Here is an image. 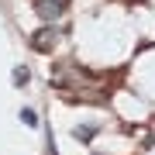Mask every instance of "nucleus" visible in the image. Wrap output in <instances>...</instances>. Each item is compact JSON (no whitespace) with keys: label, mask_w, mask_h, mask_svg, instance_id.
<instances>
[{"label":"nucleus","mask_w":155,"mask_h":155,"mask_svg":"<svg viewBox=\"0 0 155 155\" xmlns=\"http://www.w3.org/2000/svg\"><path fill=\"white\" fill-rule=\"evenodd\" d=\"M35 11H38L45 21H55V17L66 11V0H35Z\"/></svg>","instance_id":"nucleus-1"},{"label":"nucleus","mask_w":155,"mask_h":155,"mask_svg":"<svg viewBox=\"0 0 155 155\" xmlns=\"http://www.w3.org/2000/svg\"><path fill=\"white\" fill-rule=\"evenodd\" d=\"M55 38H59V28H41V31L31 38V45H35L38 52H48L52 45H55Z\"/></svg>","instance_id":"nucleus-2"},{"label":"nucleus","mask_w":155,"mask_h":155,"mask_svg":"<svg viewBox=\"0 0 155 155\" xmlns=\"http://www.w3.org/2000/svg\"><path fill=\"white\" fill-rule=\"evenodd\" d=\"M72 134H76L79 141H90V138L97 134V127H93V124H79V127H72Z\"/></svg>","instance_id":"nucleus-3"},{"label":"nucleus","mask_w":155,"mask_h":155,"mask_svg":"<svg viewBox=\"0 0 155 155\" xmlns=\"http://www.w3.org/2000/svg\"><path fill=\"white\" fill-rule=\"evenodd\" d=\"M28 79H31V72L24 69V66H17V69H14V86H28Z\"/></svg>","instance_id":"nucleus-4"},{"label":"nucleus","mask_w":155,"mask_h":155,"mask_svg":"<svg viewBox=\"0 0 155 155\" xmlns=\"http://www.w3.org/2000/svg\"><path fill=\"white\" fill-rule=\"evenodd\" d=\"M21 121H24V124H28V127H35V124H38V117H35L31 110H21Z\"/></svg>","instance_id":"nucleus-5"}]
</instances>
